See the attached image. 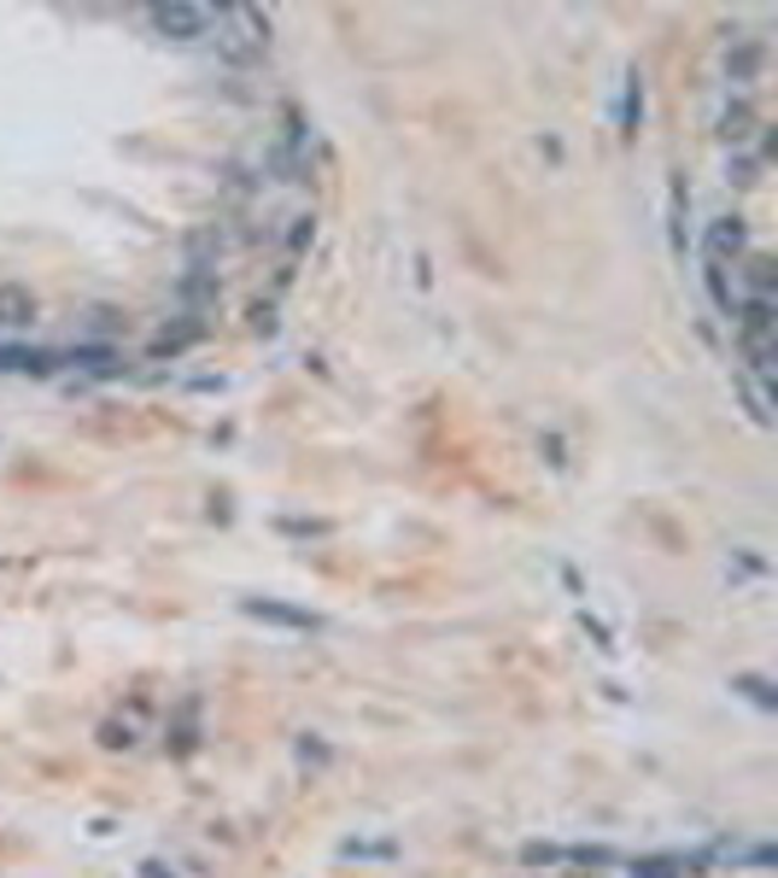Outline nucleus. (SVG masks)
I'll list each match as a JSON object with an SVG mask.
<instances>
[{"label": "nucleus", "mask_w": 778, "mask_h": 878, "mask_svg": "<svg viewBox=\"0 0 778 878\" xmlns=\"http://www.w3.org/2000/svg\"><path fill=\"white\" fill-rule=\"evenodd\" d=\"M211 42L223 47L229 59H252L269 42V19H264V12H246V7H223V12H217V24H211Z\"/></svg>", "instance_id": "1"}, {"label": "nucleus", "mask_w": 778, "mask_h": 878, "mask_svg": "<svg viewBox=\"0 0 778 878\" xmlns=\"http://www.w3.org/2000/svg\"><path fill=\"white\" fill-rule=\"evenodd\" d=\"M147 24L164 30V36H176V42H199V36H211L217 12L211 7H152Z\"/></svg>", "instance_id": "2"}, {"label": "nucleus", "mask_w": 778, "mask_h": 878, "mask_svg": "<svg viewBox=\"0 0 778 878\" xmlns=\"http://www.w3.org/2000/svg\"><path fill=\"white\" fill-rule=\"evenodd\" d=\"M725 252H743V229H738V217H720V223H708V264H725Z\"/></svg>", "instance_id": "3"}, {"label": "nucleus", "mask_w": 778, "mask_h": 878, "mask_svg": "<svg viewBox=\"0 0 778 878\" xmlns=\"http://www.w3.org/2000/svg\"><path fill=\"white\" fill-rule=\"evenodd\" d=\"M24 316H30V299H19V293H0V323H7V328H19Z\"/></svg>", "instance_id": "4"}, {"label": "nucleus", "mask_w": 778, "mask_h": 878, "mask_svg": "<svg viewBox=\"0 0 778 878\" xmlns=\"http://www.w3.org/2000/svg\"><path fill=\"white\" fill-rule=\"evenodd\" d=\"M252 615H264V621H281V627H311V615H293V610H276V603H252Z\"/></svg>", "instance_id": "5"}]
</instances>
